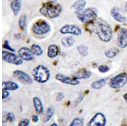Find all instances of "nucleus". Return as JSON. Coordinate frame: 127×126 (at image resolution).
Here are the masks:
<instances>
[{
  "label": "nucleus",
  "instance_id": "a19ab883",
  "mask_svg": "<svg viewBox=\"0 0 127 126\" xmlns=\"http://www.w3.org/2000/svg\"><path fill=\"white\" fill-rule=\"evenodd\" d=\"M51 126H58V125L57 124L55 123H54L52 125H51Z\"/></svg>",
  "mask_w": 127,
  "mask_h": 126
},
{
  "label": "nucleus",
  "instance_id": "4468645a",
  "mask_svg": "<svg viewBox=\"0 0 127 126\" xmlns=\"http://www.w3.org/2000/svg\"><path fill=\"white\" fill-rule=\"evenodd\" d=\"M121 10L117 7H114L111 10V14L114 19L117 22L125 23L127 20V17L122 14Z\"/></svg>",
  "mask_w": 127,
  "mask_h": 126
},
{
  "label": "nucleus",
  "instance_id": "7ed1b4c3",
  "mask_svg": "<svg viewBox=\"0 0 127 126\" xmlns=\"http://www.w3.org/2000/svg\"><path fill=\"white\" fill-rule=\"evenodd\" d=\"M32 76L35 81L40 83H45L49 80L51 73L47 67L43 65H39L33 69Z\"/></svg>",
  "mask_w": 127,
  "mask_h": 126
},
{
  "label": "nucleus",
  "instance_id": "b1692460",
  "mask_svg": "<svg viewBox=\"0 0 127 126\" xmlns=\"http://www.w3.org/2000/svg\"><path fill=\"white\" fill-rule=\"evenodd\" d=\"M120 52L118 48L112 47L105 51V56L108 58H113L116 56Z\"/></svg>",
  "mask_w": 127,
  "mask_h": 126
},
{
  "label": "nucleus",
  "instance_id": "393cba45",
  "mask_svg": "<svg viewBox=\"0 0 127 126\" xmlns=\"http://www.w3.org/2000/svg\"><path fill=\"white\" fill-rule=\"evenodd\" d=\"M15 120V115L11 112H8L5 114L3 117V123L7 122H13Z\"/></svg>",
  "mask_w": 127,
  "mask_h": 126
},
{
  "label": "nucleus",
  "instance_id": "c85d7f7f",
  "mask_svg": "<svg viewBox=\"0 0 127 126\" xmlns=\"http://www.w3.org/2000/svg\"><path fill=\"white\" fill-rule=\"evenodd\" d=\"M84 119L83 118H76L74 119L71 124L70 125V126H83L84 125Z\"/></svg>",
  "mask_w": 127,
  "mask_h": 126
},
{
  "label": "nucleus",
  "instance_id": "58836bf2",
  "mask_svg": "<svg viewBox=\"0 0 127 126\" xmlns=\"http://www.w3.org/2000/svg\"><path fill=\"white\" fill-rule=\"evenodd\" d=\"M48 1L49 2H54V3H56L57 1H58V0H48Z\"/></svg>",
  "mask_w": 127,
  "mask_h": 126
},
{
  "label": "nucleus",
  "instance_id": "6e6552de",
  "mask_svg": "<svg viewBox=\"0 0 127 126\" xmlns=\"http://www.w3.org/2000/svg\"><path fill=\"white\" fill-rule=\"evenodd\" d=\"M13 76L22 83L26 85H30L33 83L32 77L24 71L21 70H15L13 73Z\"/></svg>",
  "mask_w": 127,
  "mask_h": 126
},
{
  "label": "nucleus",
  "instance_id": "1a4fd4ad",
  "mask_svg": "<svg viewBox=\"0 0 127 126\" xmlns=\"http://www.w3.org/2000/svg\"><path fill=\"white\" fill-rule=\"evenodd\" d=\"M117 42L120 48H124L127 46V29L122 28L118 31Z\"/></svg>",
  "mask_w": 127,
  "mask_h": 126
},
{
  "label": "nucleus",
  "instance_id": "f257e3e1",
  "mask_svg": "<svg viewBox=\"0 0 127 126\" xmlns=\"http://www.w3.org/2000/svg\"><path fill=\"white\" fill-rule=\"evenodd\" d=\"M91 29L98 36L102 41L109 42L112 38V30L109 24L106 21L97 18L91 23Z\"/></svg>",
  "mask_w": 127,
  "mask_h": 126
},
{
  "label": "nucleus",
  "instance_id": "423d86ee",
  "mask_svg": "<svg viewBox=\"0 0 127 126\" xmlns=\"http://www.w3.org/2000/svg\"><path fill=\"white\" fill-rule=\"evenodd\" d=\"M51 27L48 23L45 20H40L36 21L32 27V30L34 33L38 35H45L49 32Z\"/></svg>",
  "mask_w": 127,
  "mask_h": 126
},
{
  "label": "nucleus",
  "instance_id": "f03ea898",
  "mask_svg": "<svg viewBox=\"0 0 127 126\" xmlns=\"http://www.w3.org/2000/svg\"><path fill=\"white\" fill-rule=\"evenodd\" d=\"M62 6L58 3L48 2L44 3L39 12L43 16L51 19L58 17L62 12Z\"/></svg>",
  "mask_w": 127,
  "mask_h": 126
},
{
  "label": "nucleus",
  "instance_id": "39448f33",
  "mask_svg": "<svg viewBox=\"0 0 127 126\" xmlns=\"http://www.w3.org/2000/svg\"><path fill=\"white\" fill-rule=\"evenodd\" d=\"M127 83V74L122 73L110 80L109 85L111 88L119 89L123 87Z\"/></svg>",
  "mask_w": 127,
  "mask_h": 126
},
{
  "label": "nucleus",
  "instance_id": "473e14b6",
  "mask_svg": "<svg viewBox=\"0 0 127 126\" xmlns=\"http://www.w3.org/2000/svg\"><path fill=\"white\" fill-rule=\"evenodd\" d=\"M84 94L82 92H80L79 95L78 96V97L77 99L76 100H75V101L74 102V105L75 106H77L78 104H79L81 101H82L83 99H84Z\"/></svg>",
  "mask_w": 127,
  "mask_h": 126
},
{
  "label": "nucleus",
  "instance_id": "2eb2a0df",
  "mask_svg": "<svg viewBox=\"0 0 127 126\" xmlns=\"http://www.w3.org/2000/svg\"><path fill=\"white\" fill-rule=\"evenodd\" d=\"M92 73L91 71H87L84 68H82L74 73L72 76L73 78L77 80L86 79L90 78L92 76Z\"/></svg>",
  "mask_w": 127,
  "mask_h": 126
},
{
  "label": "nucleus",
  "instance_id": "20e7f679",
  "mask_svg": "<svg viewBox=\"0 0 127 126\" xmlns=\"http://www.w3.org/2000/svg\"><path fill=\"white\" fill-rule=\"evenodd\" d=\"M97 11L95 8H90L77 14V17L83 23H90L97 19Z\"/></svg>",
  "mask_w": 127,
  "mask_h": 126
},
{
  "label": "nucleus",
  "instance_id": "c9c22d12",
  "mask_svg": "<svg viewBox=\"0 0 127 126\" xmlns=\"http://www.w3.org/2000/svg\"><path fill=\"white\" fill-rule=\"evenodd\" d=\"M32 120L33 122H37L39 120V117L38 115H33L32 117Z\"/></svg>",
  "mask_w": 127,
  "mask_h": 126
},
{
  "label": "nucleus",
  "instance_id": "2f4dec72",
  "mask_svg": "<svg viewBox=\"0 0 127 126\" xmlns=\"http://www.w3.org/2000/svg\"><path fill=\"white\" fill-rule=\"evenodd\" d=\"M109 68L107 65H101L98 68V70L100 72L102 73H105L109 71Z\"/></svg>",
  "mask_w": 127,
  "mask_h": 126
},
{
  "label": "nucleus",
  "instance_id": "0eeeda50",
  "mask_svg": "<svg viewBox=\"0 0 127 126\" xmlns=\"http://www.w3.org/2000/svg\"><path fill=\"white\" fill-rule=\"evenodd\" d=\"M2 59L6 62L15 65H20L23 63V59L16 54L12 53L11 51L9 52L3 50L2 51Z\"/></svg>",
  "mask_w": 127,
  "mask_h": 126
},
{
  "label": "nucleus",
  "instance_id": "cd10ccee",
  "mask_svg": "<svg viewBox=\"0 0 127 126\" xmlns=\"http://www.w3.org/2000/svg\"><path fill=\"white\" fill-rule=\"evenodd\" d=\"M77 49L81 55L86 56L88 54V47L84 45H80L77 47Z\"/></svg>",
  "mask_w": 127,
  "mask_h": 126
},
{
  "label": "nucleus",
  "instance_id": "c756f323",
  "mask_svg": "<svg viewBox=\"0 0 127 126\" xmlns=\"http://www.w3.org/2000/svg\"><path fill=\"white\" fill-rule=\"evenodd\" d=\"M3 48L6 49L7 50L11 51V52H15V50L10 46V44L9 41L7 40H5L4 42V43L3 45Z\"/></svg>",
  "mask_w": 127,
  "mask_h": 126
},
{
  "label": "nucleus",
  "instance_id": "4c0bfd02",
  "mask_svg": "<svg viewBox=\"0 0 127 126\" xmlns=\"http://www.w3.org/2000/svg\"><path fill=\"white\" fill-rule=\"evenodd\" d=\"M123 97H124V99L126 101V102L127 103V92L126 93V94H125L124 96H123Z\"/></svg>",
  "mask_w": 127,
  "mask_h": 126
},
{
  "label": "nucleus",
  "instance_id": "9d476101",
  "mask_svg": "<svg viewBox=\"0 0 127 126\" xmlns=\"http://www.w3.org/2000/svg\"><path fill=\"white\" fill-rule=\"evenodd\" d=\"M106 119L105 115L101 113H98L89 122L87 125L90 126H105Z\"/></svg>",
  "mask_w": 127,
  "mask_h": 126
},
{
  "label": "nucleus",
  "instance_id": "412c9836",
  "mask_svg": "<svg viewBox=\"0 0 127 126\" xmlns=\"http://www.w3.org/2000/svg\"><path fill=\"white\" fill-rule=\"evenodd\" d=\"M54 111L55 109L53 106H50L48 107L42 117V121L44 123H46L51 120L54 114Z\"/></svg>",
  "mask_w": 127,
  "mask_h": 126
},
{
  "label": "nucleus",
  "instance_id": "72a5a7b5",
  "mask_svg": "<svg viewBox=\"0 0 127 126\" xmlns=\"http://www.w3.org/2000/svg\"><path fill=\"white\" fill-rule=\"evenodd\" d=\"M64 95L63 93L62 92H60L56 96V101L59 102V101H61L64 99Z\"/></svg>",
  "mask_w": 127,
  "mask_h": 126
},
{
  "label": "nucleus",
  "instance_id": "e433bc0d",
  "mask_svg": "<svg viewBox=\"0 0 127 126\" xmlns=\"http://www.w3.org/2000/svg\"><path fill=\"white\" fill-rule=\"evenodd\" d=\"M15 37L17 39H20L21 38V35L20 34H15Z\"/></svg>",
  "mask_w": 127,
  "mask_h": 126
},
{
  "label": "nucleus",
  "instance_id": "7c9ffc66",
  "mask_svg": "<svg viewBox=\"0 0 127 126\" xmlns=\"http://www.w3.org/2000/svg\"><path fill=\"white\" fill-rule=\"evenodd\" d=\"M30 121L28 119H23L19 122L18 125L19 126H28L30 125Z\"/></svg>",
  "mask_w": 127,
  "mask_h": 126
},
{
  "label": "nucleus",
  "instance_id": "ddd939ff",
  "mask_svg": "<svg viewBox=\"0 0 127 126\" xmlns=\"http://www.w3.org/2000/svg\"><path fill=\"white\" fill-rule=\"evenodd\" d=\"M55 78L58 81L61 82V83L71 85H77L80 84L79 81L78 80L75 79L73 77L70 78L69 77H67L61 74H56Z\"/></svg>",
  "mask_w": 127,
  "mask_h": 126
},
{
  "label": "nucleus",
  "instance_id": "9b49d317",
  "mask_svg": "<svg viewBox=\"0 0 127 126\" xmlns=\"http://www.w3.org/2000/svg\"><path fill=\"white\" fill-rule=\"evenodd\" d=\"M60 32L62 34H71L78 36L82 33L81 28L75 25L66 24L61 28Z\"/></svg>",
  "mask_w": 127,
  "mask_h": 126
},
{
  "label": "nucleus",
  "instance_id": "4be33fe9",
  "mask_svg": "<svg viewBox=\"0 0 127 126\" xmlns=\"http://www.w3.org/2000/svg\"><path fill=\"white\" fill-rule=\"evenodd\" d=\"M107 80H108L107 78H105L101 79L97 81L94 82L91 84V87L93 89H96V90H99L102 88L105 85Z\"/></svg>",
  "mask_w": 127,
  "mask_h": 126
},
{
  "label": "nucleus",
  "instance_id": "f704fd0d",
  "mask_svg": "<svg viewBox=\"0 0 127 126\" xmlns=\"http://www.w3.org/2000/svg\"><path fill=\"white\" fill-rule=\"evenodd\" d=\"M9 93L7 90H3L2 91V99H4L9 97Z\"/></svg>",
  "mask_w": 127,
  "mask_h": 126
},
{
  "label": "nucleus",
  "instance_id": "aec40b11",
  "mask_svg": "<svg viewBox=\"0 0 127 126\" xmlns=\"http://www.w3.org/2000/svg\"><path fill=\"white\" fill-rule=\"evenodd\" d=\"M22 6L21 0H13L10 3L11 8L15 16H17L20 11Z\"/></svg>",
  "mask_w": 127,
  "mask_h": 126
},
{
  "label": "nucleus",
  "instance_id": "a211bd4d",
  "mask_svg": "<svg viewBox=\"0 0 127 126\" xmlns=\"http://www.w3.org/2000/svg\"><path fill=\"white\" fill-rule=\"evenodd\" d=\"M33 101L36 113L38 114L43 113L44 112L43 106L40 99L38 97H33Z\"/></svg>",
  "mask_w": 127,
  "mask_h": 126
},
{
  "label": "nucleus",
  "instance_id": "f3484780",
  "mask_svg": "<svg viewBox=\"0 0 127 126\" xmlns=\"http://www.w3.org/2000/svg\"><path fill=\"white\" fill-rule=\"evenodd\" d=\"M59 48L55 44L50 45L48 47L47 55L49 58H55L59 55Z\"/></svg>",
  "mask_w": 127,
  "mask_h": 126
},
{
  "label": "nucleus",
  "instance_id": "bb28decb",
  "mask_svg": "<svg viewBox=\"0 0 127 126\" xmlns=\"http://www.w3.org/2000/svg\"><path fill=\"white\" fill-rule=\"evenodd\" d=\"M31 49L33 52V54L37 56H40L43 53V51L42 48L39 45L33 44L32 45Z\"/></svg>",
  "mask_w": 127,
  "mask_h": 126
},
{
  "label": "nucleus",
  "instance_id": "ea45409f",
  "mask_svg": "<svg viewBox=\"0 0 127 126\" xmlns=\"http://www.w3.org/2000/svg\"><path fill=\"white\" fill-rule=\"evenodd\" d=\"M125 9L126 12H127V2L126 3L125 6Z\"/></svg>",
  "mask_w": 127,
  "mask_h": 126
},
{
  "label": "nucleus",
  "instance_id": "dca6fc26",
  "mask_svg": "<svg viewBox=\"0 0 127 126\" xmlns=\"http://www.w3.org/2000/svg\"><path fill=\"white\" fill-rule=\"evenodd\" d=\"M87 4V2L84 0H78L72 5L71 9L74 11L76 14L82 12Z\"/></svg>",
  "mask_w": 127,
  "mask_h": 126
},
{
  "label": "nucleus",
  "instance_id": "a878e982",
  "mask_svg": "<svg viewBox=\"0 0 127 126\" xmlns=\"http://www.w3.org/2000/svg\"><path fill=\"white\" fill-rule=\"evenodd\" d=\"M27 23V16L25 14H23L20 16L19 18V26L20 29L23 31H24L26 27Z\"/></svg>",
  "mask_w": 127,
  "mask_h": 126
},
{
  "label": "nucleus",
  "instance_id": "6ab92c4d",
  "mask_svg": "<svg viewBox=\"0 0 127 126\" xmlns=\"http://www.w3.org/2000/svg\"><path fill=\"white\" fill-rule=\"evenodd\" d=\"M19 87L18 84L13 81L3 82L2 83L3 90H15Z\"/></svg>",
  "mask_w": 127,
  "mask_h": 126
},
{
  "label": "nucleus",
  "instance_id": "5701e85b",
  "mask_svg": "<svg viewBox=\"0 0 127 126\" xmlns=\"http://www.w3.org/2000/svg\"><path fill=\"white\" fill-rule=\"evenodd\" d=\"M75 40L72 37H64L62 39V43L66 47H71L74 45Z\"/></svg>",
  "mask_w": 127,
  "mask_h": 126
},
{
  "label": "nucleus",
  "instance_id": "f8f14e48",
  "mask_svg": "<svg viewBox=\"0 0 127 126\" xmlns=\"http://www.w3.org/2000/svg\"><path fill=\"white\" fill-rule=\"evenodd\" d=\"M18 54L23 60L26 61L33 60L34 59V54L32 49L26 47H23L19 50Z\"/></svg>",
  "mask_w": 127,
  "mask_h": 126
}]
</instances>
